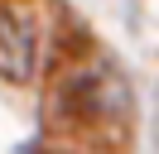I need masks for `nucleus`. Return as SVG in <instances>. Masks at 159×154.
Returning a JSON list of instances; mask_svg holds the SVG:
<instances>
[{"label":"nucleus","mask_w":159,"mask_h":154,"mask_svg":"<svg viewBox=\"0 0 159 154\" xmlns=\"http://www.w3.org/2000/svg\"><path fill=\"white\" fill-rule=\"evenodd\" d=\"M34 48H39L34 24L20 15V10L0 5V72L15 77V82H24V77L34 72Z\"/></svg>","instance_id":"nucleus-1"}]
</instances>
